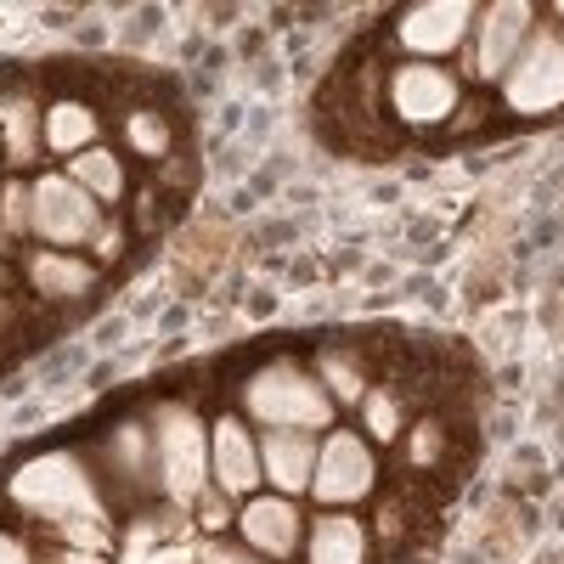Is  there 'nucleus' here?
Segmentation results:
<instances>
[{"mask_svg": "<svg viewBox=\"0 0 564 564\" xmlns=\"http://www.w3.org/2000/svg\"><path fill=\"white\" fill-rule=\"evenodd\" d=\"M7 491H12V502H18L23 513L45 520L52 531H68V525H85V520L108 525L102 491H97V480L85 475V463H79L74 452H45V457L23 463Z\"/></svg>", "mask_w": 564, "mask_h": 564, "instance_id": "1", "label": "nucleus"}, {"mask_svg": "<svg viewBox=\"0 0 564 564\" xmlns=\"http://www.w3.org/2000/svg\"><path fill=\"white\" fill-rule=\"evenodd\" d=\"M243 412L260 417L265 430H327V417H334V395L322 390V379H311V372L300 361H265L254 379L243 384Z\"/></svg>", "mask_w": 564, "mask_h": 564, "instance_id": "2", "label": "nucleus"}, {"mask_svg": "<svg viewBox=\"0 0 564 564\" xmlns=\"http://www.w3.org/2000/svg\"><path fill=\"white\" fill-rule=\"evenodd\" d=\"M153 452H159V486L175 508H193L209 475V430L186 401L153 406Z\"/></svg>", "mask_w": 564, "mask_h": 564, "instance_id": "3", "label": "nucleus"}, {"mask_svg": "<svg viewBox=\"0 0 564 564\" xmlns=\"http://www.w3.org/2000/svg\"><path fill=\"white\" fill-rule=\"evenodd\" d=\"M502 108L520 113V119L564 108V29L558 23L531 29L525 52L513 57V68L502 74Z\"/></svg>", "mask_w": 564, "mask_h": 564, "instance_id": "4", "label": "nucleus"}, {"mask_svg": "<svg viewBox=\"0 0 564 564\" xmlns=\"http://www.w3.org/2000/svg\"><path fill=\"white\" fill-rule=\"evenodd\" d=\"M379 486V457L372 446L350 430H334L322 446H316V475H311V491L322 497V508H350L361 497H372Z\"/></svg>", "mask_w": 564, "mask_h": 564, "instance_id": "5", "label": "nucleus"}, {"mask_svg": "<svg viewBox=\"0 0 564 564\" xmlns=\"http://www.w3.org/2000/svg\"><path fill=\"white\" fill-rule=\"evenodd\" d=\"M29 198H34V238L52 243V249H68V243H85L97 231V215L102 204L74 186L68 175H40L29 181Z\"/></svg>", "mask_w": 564, "mask_h": 564, "instance_id": "6", "label": "nucleus"}, {"mask_svg": "<svg viewBox=\"0 0 564 564\" xmlns=\"http://www.w3.org/2000/svg\"><path fill=\"white\" fill-rule=\"evenodd\" d=\"M463 102V79L435 68V63H401L390 74V108L401 124L412 130H430V124H446Z\"/></svg>", "mask_w": 564, "mask_h": 564, "instance_id": "7", "label": "nucleus"}, {"mask_svg": "<svg viewBox=\"0 0 564 564\" xmlns=\"http://www.w3.org/2000/svg\"><path fill=\"white\" fill-rule=\"evenodd\" d=\"M475 18H480V7L430 0V7H406L395 18V40H401V52H412V57H446V52H457V45L475 34Z\"/></svg>", "mask_w": 564, "mask_h": 564, "instance_id": "8", "label": "nucleus"}, {"mask_svg": "<svg viewBox=\"0 0 564 564\" xmlns=\"http://www.w3.org/2000/svg\"><path fill=\"white\" fill-rule=\"evenodd\" d=\"M536 29V12L531 7H486L475 18V57H468V74L475 79H502L513 68V57L525 52V40Z\"/></svg>", "mask_w": 564, "mask_h": 564, "instance_id": "9", "label": "nucleus"}, {"mask_svg": "<svg viewBox=\"0 0 564 564\" xmlns=\"http://www.w3.org/2000/svg\"><path fill=\"white\" fill-rule=\"evenodd\" d=\"M300 531H305V520H300L294 497H254V502L238 513L243 547L260 553V558H271V564H289V558L300 553Z\"/></svg>", "mask_w": 564, "mask_h": 564, "instance_id": "10", "label": "nucleus"}, {"mask_svg": "<svg viewBox=\"0 0 564 564\" xmlns=\"http://www.w3.org/2000/svg\"><path fill=\"white\" fill-rule=\"evenodd\" d=\"M209 463H215V486H220L226 497H249V491L265 480V475H260V441H254L231 412L209 430Z\"/></svg>", "mask_w": 564, "mask_h": 564, "instance_id": "11", "label": "nucleus"}, {"mask_svg": "<svg viewBox=\"0 0 564 564\" xmlns=\"http://www.w3.org/2000/svg\"><path fill=\"white\" fill-rule=\"evenodd\" d=\"M260 475L276 486V497H300L311 491V475H316V441L300 435V430H271L260 441Z\"/></svg>", "mask_w": 564, "mask_h": 564, "instance_id": "12", "label": "nucleus"}, {"mask_svg": "<svg viewBox=\"0 0 564 564\" xmlns=\"http://www.w3.org/2000/svg\"><path fill=\"white\" fill-rule=\"evenodd\" d=\"M102 468L124 491H153L159 486V452H153L148 423H124V430H113V441L102 446Z\"/></svg>", "mask_w": 564, "mask_h": 564, "instance_id": "13", "label": "nucleus"}, {"mask_svg": "<svg viewBox=\"0 0 564 564\" xmlns=\"http://www.w3.org/2000/svg\"><path fill=\"white\" fill-rule=\"evenodd\" d=\"M23 276L34 282V294L40 300H85L90 289H97V265H85L74 254H57V249H40L23 260Z\"/></svg>", "mask_w": 564, "mask_h": 564, "instance_id": "14", "label": "nucleus"}, {"mask_svg": "<svg viewBox=\"0 0 564 564\" xmlns=\"http://www.w3.org/2000/svg\"><path fill=\"white\" fill-rule=\"evenodd\" d=\"M0 148H7L12 170H23V164L40 159V148H45V113L34 108L29 90L0 97Z\"/></svg>", "mask_w": 564, "mask_h": 564, "instance_id": "15", "label": "nucleus"}, {"mask_svg": "<svg viewBox=\"0 0 564 564\" xmlns=\"http://www.w3.org/2000/svg\"><path fill=\"white\" fill-rule=\"evenodd\" d=\"M97 135H102V119L90 102L79 97H57L52 108H45V148L63 153V159H79L97 148Z\"/></svg>", "mask_w": 564, "mask_h": 564, "instance_id": "16", "label": "nucleus"}, {"mask_svg": "<svg viewBox=\"0 0 564 564\" xmlns=\"http://www.w3.org/2000/svg\"><path fill=\"white\" fill-rule=\"evenodd\" d=\"M372 536L361 520L350 513H322L316 531H311V564H367Z\"/></svg>", "mask_w": 564, "mask_h": 564, "instance_id": "17", "label": "nucleus"}, {"mask_svg": "<svg viewBox=\"0 0 564 564\" xmlns=\"http://www.w3.org/2000/svg\"><path fill=\"white\" fill-rule=\"evenodd\" d=\"M316 372H322V390L334 401H367V356L350 350V345H322L316 356Z\"/></svg>", "mask_w": 564, "mask_h": 564, "instance_id": "18", "label": "nucleus"}, {"mask_svg": "<svg viewBox=\"0 0 564 564\" xmlns=\"http://www.w3.org/2000/svg\"><path fill=\"white\" fill-rule=\"evenodd\" d=\"M68 181L85 186L97 204H119V198H124V170H119V159H113L108 148H90V153L68 159Z\"/></svg>", "mask_w": 564, "mask_h": 564, "instance_id": "19", "label": "nucleus"}, {"mask_svg": "<svg viewBox=\"0 0 564 564\" xmlns=\"http://www.w3.org/2000/svg\"><path fill=\"white\" fill-rule=\"evenodd\" d=\"M124 141H130L135 153H148V159H164L170 141H175V130H170V119L153 113V108H130V113H124Z\"/></svg>", "mask_w": 564, "mask_h": 564, "instance_id": "20", "label": "nucleus"}, {"mask_svg": "<svg viewBox=\"0 0 564 564\" xmlns=\"http://www.w3.org/2000/svg\"><path fill=\"white\" fill-rule=\"evenodd\" d=\"M0 226H7L12 238L34 231V198H29V181H7V186H0Z\"/></svg>", "mask_w": 564, "mask_h": 564, "instance_id": "21", "label": "nucleus"}, {"mask_svg": "<svg viewBox=\"0 0 564 564\" xmlns=\"http://www.w3.org/2000/svg\"><path fill=\"white\" fill-rule=\"evenodd\" d=\"M361 412H367V430H372V441H390V435L401 430V395H390V390H379V395L367 390Z\"/></svg>", "mask_w": 564, "mask_h": 564, "instance_id": "22", "label": "nucleus"}, {"mask_svg": "<svg viewBox=\"0 0 564 564\" xmlns=\"http://www.w3.org/2000/svg\"><path fill=\"white\" fill-rule=\"evenodd\" d=\"M406 452H412V463H423V468H430V463L446 452V430H441L435 417H423L417 430H412V441H406Z\"/></svg>", "mask_w": 564, "mask_h": 564, "instance_id": "23", "label": "nucleus"}, {"mask_svg": "<svg viewBox=\"0 0 564 564\" xmlns=\"http://www.w3.org/2000/svg\"><path fill=\"white\" fill-rule=\"evenodd\" d=\"M90 249H97V260H119L124 249V231L113 220H97V231H90Z\"/></svg>", "mask_w": 564, "mask_h": 564, "instance_id": "24", "label": "nucleus"}, {"mask_svg": "<svg viewBox=\"0 0 564 564\" xmlns=\"http://www.w3.org/2000/svg\"><path fill=\"white\" fill-rule=\"evenodd\" d=\"M204 564H271V558H260L249 547H231V542H209L204 547Z\"/></svg>", "mask_w": 564, "mask_h": 564, "instance_id": "25", "label": "nucleus"}, {"mask_svg": "<svg viewBox=\"0 0 564 564\" xmlns=\"http://www.w3.org/2000/svg\"><path fill=\"white\" fill-rule=\"evenodd\" d=\"M0 564H34L29 542H23V536H12V531H0Z\"/></svg>", "mask_w": 564, "mask_h": 564, "instance_id": "26", "label": "nucleus"}, {"mask_svg": "<svg viewBox=\"0 0 564 564\" xmlns=\"http://www.w3.org/2000/svg\"><path fill=\"white\" fill-rule=\"evenodd\" d=\"M12 322V305H7V294H0V327H7Z\"/></svg>", "mask_w": 564, "mask_h": 564, "instance_id": "27", "label": "nucleus"}, {"mask_svg": "<svg viewBox=\"0 0 564 564\" xmlns=\"http://www.w3.org/2000/svg\"><path fill=\"white\" fill-rule=\"evenodd\" d=\"M553 23H558V29H564V7H553Z\"/></svg>", "mask_w": 564, "mask_h": 564, "instance_id": "28", "label": "nucleus"}]
</instances>
